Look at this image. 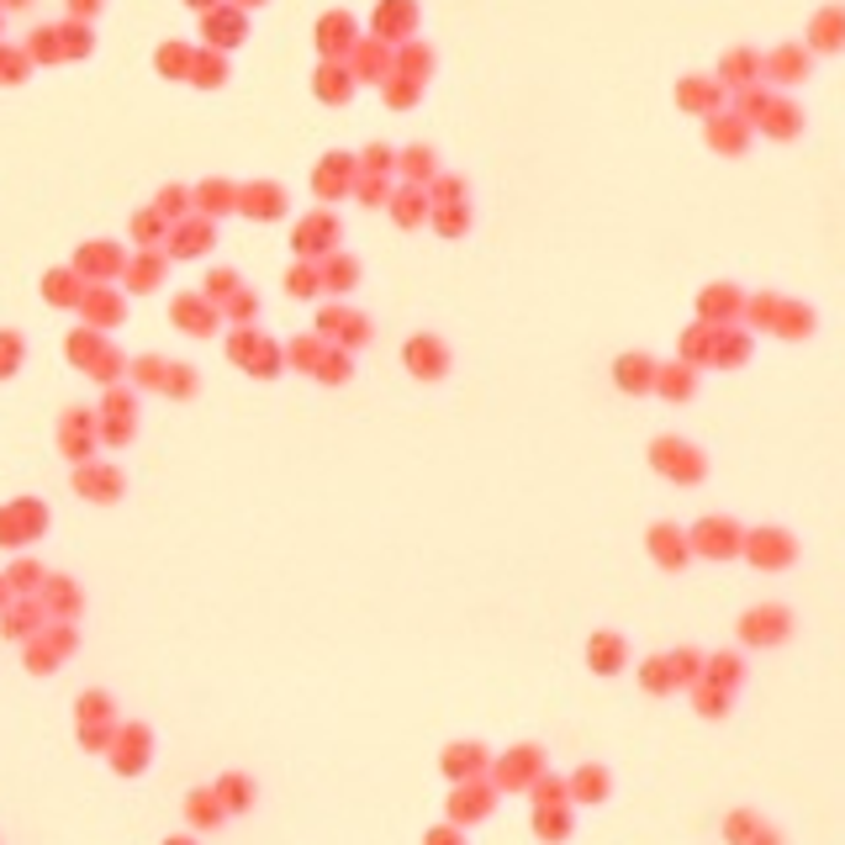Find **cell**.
I'll use <instances>...</instances> for the list:
<instances>
[{"label":"cell","instance_id":"cell-20","mask_svg":"<svg viewBox=\"0 0 845 845\" xmlns=\"http://www.w3.org/2000/svg\"><path fill=\"white\" fill-rule=\"evenodd\" d=\"M740 676H746V661H740V655H703V682H708V687L735 693Z\"/></svg>","mask_w":845,"mask_h":845},{"label":"cell","instance_id":"cell-30","mask_svg":"<svg viewBox=\"0 0 845 845\" xmlns=\"http://www.w3.org/2000/svg\"><path fill=\"white\" fill-rule=\"evenodd\" d=\"M761 830V820L750 814V809H740V814H729L725 820V835H729V845H750V835Z\"/></svg>","mask_w":845,"mask_h":845},{"label":"cell","instance_id":"cell-3","mask_svg":"<svg viewBox=\"0 0 845 845\" xmlns=\"http://www.w3.org/2000/svg\"><path fill=\"white\" fill-rule=\"evenodd\" d=\"M687 545H693V556H708V560H729L740 556V545H746V529L735 524V518H703L698 529H687Z\"/></svg>","mask_w":845,"mask_h":845},{"label":"cell","instance_id":"cell-25","mask_svg":"<svg viewBox=\"0 0 845 845\" xmlns=\"http://www.w3.org/2000/svg\"><path fill=\"white\" fill-rule=\"evenodd\" d=\"M708 349H714V323H693L682 334V360L698 370V365H708Z\"/></svg>","mask_w":845,"mask_h":845},{"label":"cell","instance_id":"cell-19","mask_svg":"<svg viewBox=\"0 0 845 845\" xmlns=\"http://www.w3.org/2000/svg\"><path fill=\"white\" fill-rule=\"evenodd\" d=\"M566 788H571V803H603L613 793V777H608V767H581Z\"/></svg>","mask_w":845,"mask_h":845},{"label":"cell","instance_id":"cell-14","mask_svg":"<svg viewBox=\"0 0 845 845\" xmlns=\"http://www.w3.org/2000/svg\"><path fill=\"white\" fill-rule=\"evenodd\" d=\"M655 391L666 397V402H687L693 391H698V370L682 360V365H655Z\"/></svg>","mask_w":845,"mask_h":845},{"label":"cell","instance_id":"cell-32","mask_svg":"<svg viewBox=\"0 0 845 845\" xmlns=\"http://www.w3.org/2000/svg\"><path fill=\"white\" fill-rule=\"evenodd\" d=\"M439 228H444V233H460V228H465V207H444Z\"/></svg>","mask_w":845,"mask_h":845},{"label":"cell","instance_id":"cell-1","mask_svg":"<svg viewBox=\"0 0 845 845\" xmlns=\"http://www.w3.org/2000/svg\"><path fill=\"white\" fill-rule=\"evenodd\" d=\"M651 465L666 476V482H676V486H698L703 476H708V460H703V450L698 444H687V439H676V434H661L651 444Z\"/></svg>","mask_w":845,"mask_h":845},{"label":"cell","instance_id":"cell-21","mask_svg":"<svg viewBox=\"0 0 845 845\" xmlns=\"http://www.w3.org/2000/svg\"><path fill=\"white\" fill-rule=\"evenodd\" d=\"M486 761H492V756H486L482 746H450V750H444V772L455 777V782H471V777H482Z\"/></svg>","mask_w":845,"mask_h":845},{"label":"cell","instance_id":"cell-23","mask_svg":"<svg viewBox=\"0 0 845 845\" xmlns=\"http://www.w3.org/2000/svg\"><path fill=\"white\" fill-rule=\"evenodd\" d=\"M534 835H539V841H566V835H571V803H545V809H534Z\"/></svg>","mask_w":845,"mask_h":845},{"label":"cell","instance_id":"cell-27","mask_svg":"<svg viewBox=\"0 0 845 845\" xmlns=\"http://www.w3.org/2000/svg\"><path fill=\"white\" fill-rule=\"evenodd\" d=\"M666 666H672L676 687H693V682H703V655L698 651H672V655H666Z\"/></svg>","mask_w":845,"mask_h":845},{"label":"cell","instance_id":"cell-17","mask_svg":"<svg viewBox=\"0 0 845 845\" xmlns=\"http://www.w3.org/2000/svg\"><path fill=\"white\" fill-rule=\"evenodd\" d=\"M719 85H735V91L761 85V53H750V49L725 53V64H719Z\"/></svg>","mask_w":845,"mask_h":845},{"label":"cell","instance_id":"cell-31","mask_svg":"<svg viewBox=\"0 0 845 845\" xmlns=\"http://www.w3.org/2000/svg\"><path fill=\"white\" fill-rule=\"evenodd\" d=\"M534 798H539V809H545V803H571V788H566V782H560V777H539V782H534Z\"/></svg>","mask_w":845,"mask_h":845},{"label":"cell","instance_id":"cell-13","mask_svg":"<svg viewBox=\"0 0 845 845\" xmlns=\"http://www.w3.org/2000/svg\"><path fill=\"white\" fill-rule=\"evenodd\" d=\"M613 381H619V391H629V397L655 391V360H651V355H619V365H613Z\"/></svg>","mask_w":845,"mask_h":845},{"label":"cell","instance_id":"cell-8","mask_svg":"<svg viewBox=\"0 0 845 845\" xmlns=\"http://www.w3.org/2000/svg\"><path fill=\"white\" fill-rule=\"evenodd\" d=\"M492 798H497V788H486V782H460L455 798H450V820L455 824H471V820H486L492 814Z\"/></svg>","mask_w":845,"mask_h":845},{"label":"cell","instance_id":"cell-18","mask_svg":"<svg viewBox=\"0 0 845 845\" xmlns=\"http://www.w3.org/2000/svg\"><path fill=\"white\" fill-rule=\"evenodd\" d=\"M761 70L772 74L777 85H793V80H803V74H809V53L798 49V43H788V49L767 53V59H761Z\"/></svg>","mask_w":845,"mask_h":845},{"label":"cell","instance_id":"cell-22","mask_svg":"<svg viewBox=\"0 0 845 845\" xmlns=\"http://www.w3.org/2000/svg\"><path fill=\"white\" fill-rule=\"evenodd\" d=\"M761 133H772V138H798V127H803V112H798L793 101H782L777 96L772 106H767V117L756 122Z\"/></svg>","mask_w":845,"mask_h":845},{"label":"cell","instance_id":"cell-29","mask_svg":"<svg viewBox=\"0 0 845 845\" xmlns=\"http://www.w3.org/2000/svg\"><path fill=\"white\" fill-rule=\"evenodd\" d=\"M777 307H782V296L777 291H761V296H746V317L756 328H772L777 323Z\"/></svg>","mask_w":845,"mask_h":845},{"label":"cell","instance_id":"cell-7","mask_svg":"<svg viewBox=\"0 0 845 845\" xmlns=\"http://www.w3.org/2000/svg\"><path fill=\"white\" fill-rule=\"evenodd\" d=\"M740 313H746V291H740V286H729V281H719V286H703V296H698V317H703V323L725 328L729 317H740Z\"/></svg>","mask_w":845,"mask_h":845},{"label":"cell","instance_id":"cell-4","mask_svg":"<svg viewBox=\"0 0 845 845\" xmlns=\"http://www.w3.org/2000/svg\"><path fill=\"white\" fill-rule=\"evenodd\" d=\"M788 634H793V613L782 603H761L740 619V640L746 645H782Z\"/></svg>","mask_w":845,"mask_h":845},{"label":"cell","instance_id":"cell-10","mask_svg":"<svg viewBox=\"0 0 845 845\" xmlns=\"http://www.w3.org/2000/svg\"><path fill=\"white\" fill-rule=\"evenodd\" d=\"M719 101H725V85H719V80H703V74H693V80H682V85H676V106H687V112L714 117V112H719Z\"/></svg>","mask_w":845,"mask_h":845},{"label":"cell","instance_id":"cell-16","mask_svg":"<svg viewBox=\"0 0 845 845\" xmlns=\"http://www.w3.org/2000/svg\"><path fill=\"white\" fill-rule=\"evenodd\" d=\"M708 144L719 148V154H740V148L750 144V127L735 112H714L708 117Z\"/></svg>","mask_w":845,"mask_h":845},{"label":"cell","instance_id":"cell-6","mask_svg":"<svg viewBox=\"0 0 845 845\" xmlns=\"http://www.w3.org/2000/svg\"><path fill=\"white\" fill-rule=\"evenodd\" d=\"M645 550H651V560L661 566V571H682V566L693 560L687 529H676V524H655V529L645 534Z\"/></svg>","mask_w":845,"mask_h":845},{"label":"cell","instance_id":"cell-5","mask_svg":"<svg viewBox=\"0 0 845 845\" xmlns=\"http://www.w3.org/2000/svg\"><path fill=\"white\" fill-rule=\"evenodd\" d=\"M539 777H545V750L539 746H513L497 761V788H507V793H524Z\"/></svg>","mask_w":845,"mask_h":845},{"label":"cell","instance_id":"cell-24","mask_svg":"<svg viewBox=\"0 0 845 845\" xmlns=\"http://www.w3.org/2000/svg\"><path fill=\"white\" fill-rule=\"evenodd\" d=\"M772 334H782V338H803V334H814V313H809V307H798V302H788V296H782V307H777Z\"/></svg>","mask_w":845,"mask_h":845},{"label":"cell","instance_id":"cell-33","mask_svg":"<svg viewBox=\"0 0 845 845\" xmlns=\"http://www.w3.org/2000/svg\"><path fill=\"white\" fill-rule=\"evenodd\" d=\"M429 165H434V154H429V148H412V154H408V169H412V175H429Z\"/></svg>","mask_w":845,"mask_h":845},{"label":"cell","instance_id":"cell-35","mask_svg":"<svg viewBox=\"0 0 845 845\" xmlns=\"http://www.w3.org/2000/svg\"><path fill=\"white\" fill-rule=\"evenodd\" d=\"M429 845H460L455 830H439V835H429Z\"/></svg>","mask_w":845,"mask_h":845},{"label":"cell","instance_id":"cell-34","mask_svg":"<svg viewBox=\"0 0 845 845\" xmlns=\"http://www.w3.org/2000/svg\"><path fill=\"white\" fill-rule=\"evenodd\" d=\"M750 845H782V835H777V830H767V824H761V830L750 835Z\"/></svg>","mask_w":845,"mask_h":845},{"label":"cell","instance_id":"cell-15","mask_svg":"<svg viewBox=\"0 0 845 845\" xmlns=\"http://www.w3.org/2000/svg\"><path fill=\"white\" fill-rule=\"evenodd\" d=\"M750 360V334H740V328H714V349H708V365H719V370H729V365H746Z\"/></svg>","mask_w":845,"mask_h":845},{"label":"cell","instance_id":"cell-11","mask_svg":"<svg viewBox=\"0 0 845 845\" xmlns=\"http://www.w3.org/2000/svg\"><path fill=\"white\" fill-rule=\"evenodd\" d=\"M408 365H412V376L439 381V376L450 370V349H444L439 338H412V344H408Z\"/></svg>","mask_w":845,"mask_h":845},{"label":"cell","instance_id":"cell-26","mask_svg":"<svg viewBox=\"0 0 845 845\" xmlns=\"http://www.w3.org/2000/svg\"><path fill=\"white\" fill-rule=\"evenodd\" d=\"M640 687H645V693H655V698L676 693V676H672V666H666V655H655V661H645V666H640Z\"/></svg>","mask_w":845,"mask_h":845},{"label":"cell","instance_id":"cell-9","mask_svg":"<svg viewBox=\"0 0 845 845\" xmlns=\"http://www.w3.org/2000/svg\"><path fill=\"white\" fill-rule=\"evenodd\" d=\"M587 661H592V672H598V676H619V672H624V661H629L624 634H613V629L592 634V645H587Z\"/></svg>","mask_w":845,"mask_h":845},{"label":"cell","instance_id":"cell-2","mask_svg":"<svg viewBox=\"0 0 845 845\" xmlns=\"http://www.w3.org/2000/svg\"><path fill=\"white\" fill-rule=\"evenodd\" d=\"M740 556L750 566H761V571H788L798 560V539L788 529H750L746 545H740Z\"/></svg>","mask_w":845,"mask_h":845},{"label":"cell","instance_id":"cell-28","mask_svg":"<svg viewBox=\"0 0 845 845\" xmlns=\"http://www.w3.org/2000/svg\"><path fill=\"white\" fill-rule=\"evenodd\" d=\"M693 708H698V714H708V719H725V714H729V693L708 687V682H693Z\"/></svg>","mask_w":845,"mask_h":845},{"label":"cell","instance_id":"cell-12","mask_svg":"<svg viewBox=\"0 0 845 845\" xmlns=\"http://www.w3.org/2000/svg\"><path fill=\"white\" fill-rule=\"evenodd\" d=\"M809 49L820 53H841L845 49V6H824L814 27H809Z\"/></svg>","mask_w":845,"mask_h":845}]
</instances>
